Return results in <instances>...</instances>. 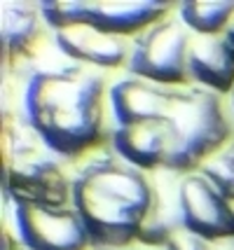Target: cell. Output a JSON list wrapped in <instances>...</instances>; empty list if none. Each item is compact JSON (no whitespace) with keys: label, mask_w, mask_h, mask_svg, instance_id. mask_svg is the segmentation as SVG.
Here are the masks:
<instances>
[{"label":"cell","mask_w":234,"mask_h":250,"mask_svg":"<svg viewBox=\"0 0 234 250\" xmlns=\"http://www.w3.org/2000/svg\"><path fill=\"white\" fill-rule=\"evenodd\" d=\"M106 80L96 68L31 70L21 87V122L54 157H85L103 136Z\"/></svg>","instance_id":"1"},{"label":"cell","mask_w":234,"mask_h":250,"mask_svg":"<svg viewBox=\"0 0 234 250\" xmlns=\"http://www.w3.org/2000/svg\"><path fill=\"white\" fill-rule=\"evenodd\" d=\"M70 206L87 229L91 248L122 250L143 234L155 206V183L112 147L101 150L73 175Z\"/></svg>","instance_id":"2"},{"label":"cell","mask_w":234,"mask_h":250,"mask_svg":"<svg viewBox=\"0 0 234 250\" xmlns=\"http://www.w3.org/2000/svg\"><path fill=\"white\" fill-rule=\"evenodd\" d=\"M162 120L171 136L164 171L178 175L194 173L206 157L232 138V112L225 105L223 94L197 84L176 87Z\"/></svg>","instance_id":"3"},{"label":"cell","mask_w":234,"mask_h":250,"mask_svg":"<svg viewBox=\"0 0 234 250\" xmlns=\"http://www.w3.org/2000/svg\"><path fill=\"white\" fill-rule=\"evenodd\" d=\"M5 241L33 250H89V234L73 206L26 201L2 187Z\"/></svg>","instance_id":"4"},{"label":"cell","mask_w":234,"mask_h":250,"mask_svg":"<svg viewBox=\"0 0 234 250\" xmlns=\"http://www.w3.org/2000/svg\"><path fill=\"white\" fill-rule=\"evenodd\" d=\"M5 166V185L26 201L70 206V180L59 166L54 154L21 124V131L12 129Z\"/></svg>","instance_id":"5"},{"label":"cell","mask_w":234,"mask_h":250,"mask_svg":"<svg viewBox=\"0 0 234 250\" xmlns=\"http://www.w3.org/2000/svg\"><path fill=\"white\" fill-rule=\"evenodd\" d=\"M40 14L52 31L73 23H91L115 35H138L167 17V2L152 0H49L40 2Z\"/></svg>","instance_id":"6"},{"label":"cell","mask_w":234,"mask_h":250,"mask_svg":"<svg viewBox=\"0 0 234 250\" xmlns=\"http://www.w3.org/2000/svg\"><path fill=\"white\" fill-rule=\"evenodd\" d=\"M192 33L180 17H164L131 38L127 73L162 87H185Z\"/></svg>","instance_id":"7"},{"label":"cell","mask_w":234,"mask_h":250,"mask_svg":"<svg viewBox=\"0 0 234 250\" xmlns=\"http://www.w3.org/2000/svg\"><path fill=\"white\" fill-rule=\"evenodd\" d=\"M178 204L183 229H188L201 239L211 241L234 231V215L230 201L199 171L180 175Z\"/></svg>","instance_id":"8"},{"label":"cell","mask_w":234,"mask_h":250,"mask_svg":"<svg viewBox=\"0 0 234 250\" xmlns=\"http://www.w3.org/2000/svg\"><path fill=\"white\" fill-rule=\"evenodd\" d=\"M54 44L66 59L96 70L127 65L131 52V40L101 31L91 23H73L54 31Z\"/></svg>","instance_id":"9"},{"label":"cell","mask_w":234,"mask_h":250,"mask_svg":"<svg viewBox=\"0 0 234 250\" xmlns=\"http://www.w3.org/2000/svg\"><path fill=\"white\" fill-rule=\"evenodd\" d=\"M176 87H162L141 77L127 75L108 89V103L115 126L162 120L167 115Z\"/></svg>","instance_id":"10"},{"label":"cell","mask_w":234,"mask_h":250,"mask_svg":"<svg viewBox=\"0 0 234 250\" xmlns=\"http://www.w3.org/2000/svg\"><path fill=\"white\" fill-rule=\"evenodd\" d=\"M190 84L230 94L234 87V44L225 33L194 35L188 49Z\"/></svg>","instance_id":"11"},{"label":"cell","mask_w":234,"mask_h":250,"mask_svg":"<svg viewBox=\"0 0 234 250\" xmlns=\"http://www.w3.org/2000/svg\"><path fill=\"white\" fill-rule=\"evenodd\" d=\"M112 150L141 171H162L167 166L171 136L164 120L141 122L131 126H115L110 133Z\"/></svg>","instance_id":"12"},{"label":"cell","mask_w":234,"mask_h":250,"mask_svg":"<svg viewBox=\"0 0 234 250\" xmlns=\"http://www.w3.org/2000/svg\"><path fill=\"white\" fill-rule=\"evenodd\" d=\"M0 38L5 54H21L38 38V21L43 19L38 5L28 2H2L0 5Z\"/></svg>","instance_id":"13"},{"label":"cell","mask_w":234,"mask_h":250,"mask_svg":"<svg viewBox=\"0 0 234 250\" xmlns=\"http://www.w3.org/2000/svg\"><path fill=\"white\" fill-rule=\"evenodd\" d=\"M234 14V2L230 0H192L178 7V17L194 35L225 33Z\"/></svg>","instance_id":"14"},{"label":"cell","mask_w":234,"mask_h":250,"mask_svg":"<svg viewBox=\"0 0 234 250\" xmlns=\"http://www.w3.org/2000/svg\"><path fill=\"white\" fill-rule=\"evenodd\" d=\"M197 171L206 180H211V185L227 201H234V138L218 147L211 157H206Z\"/></svg>","instance_id":"15"},{"label":"cell","mask_w":234,"mask_h":250,"mask_svg":"<svg viewBox=\"0 0 234 250\" xmlns=\"http://www.w3.org/2000/svg\"><path fill=\"white\" fill-rule=\"evenodd\" d=\"M162 250H209V241L188 229H178L167 243H162Z\"/></svg>","instance_id":"16"},{"label":"cell","mask_w":234,"mask_h":250,"mask_svg":"<svg viewBox=\"0 0 234 250\" xmlns=\"http://www.w3.org/2000/svg\"><path fill=\"white\" fill-rule=\"evenodd\" d=\"M209 250H234V231L209 241Z\"/></svg>","instance_id":"17"},{"label":"cell","mask_w":234,"mask_h":250,"mask_svg":"<svg viewBox=\"0 0 234 250\" xmlns=\"http://www.w3.org/2000/svg\"><path fill=\"white\" fill-rule=\"evenodd\" d=\"M225 35H227L234 44V14H232V19H230V23H227V28H225Z\"/></svg>","instance_id":"18"},{"label":"cell","mask_w":234,"mask_h":250,"mask_svg":"<svg viewBox=\"0 0 234 250\" xmlns=\"http://www.w3.org/2000/svg\"><path fill=\"white\" fill-rule=\"evenodd\" d=\"M2 248L5 250H33V248H26V246H14L10 241H2Z\"/></svg>","instance_id":"19"},{"label":"cell","mask_w":234,"mask_h":250,"mask_svg":"<svg viewBox=\"0 0 234 250\" xmlns=\"http://www.w3.org/2000/svg\"><path fill=\"white\" fill-rule=\"evenodd\" d=\"M230 112H232V117H234V87L230 91Z\"/></svg>","instance_id":"20"},{"label":"cell","mask_w":234,"mask_h":250,"mask_svg":"<svg viewBox=\"0 0 234 250\" xmlns=\"http://www.w3.org/2000/svg\"><path fill=\"white\" fill-rule=\"evenodd\" d=\"M230 208H232V215H234V201H230Z\"/></svg>","instance_id":"21"},{"label":"cell","mask_w":234,"mask_h":250,"mask_svg":"<svg viewBox=\"0 0 234 250\" xmlns=\"http://www.w3.org/2000/svg\"><path fill=\"white\" fill-rule=\"evenodd\" d=\"M89 250H101V248H89ZM122 250H131V248H122Z\"/></svg>","instance_id":"22"}]
</instances>
